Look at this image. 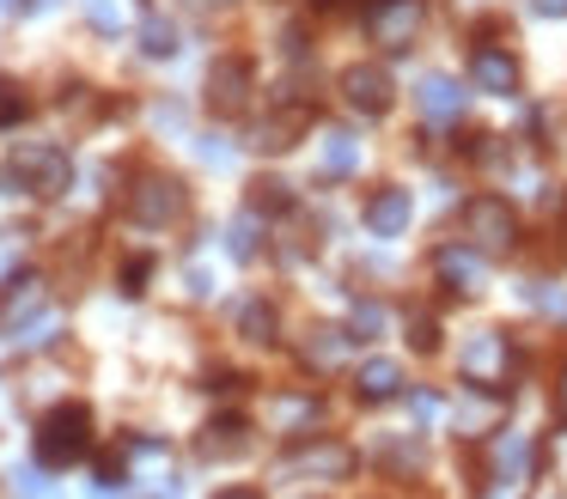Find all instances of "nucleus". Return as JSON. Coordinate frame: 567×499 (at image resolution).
<instances>
[{
    "label": "nucleus",
    "instance_id": "nucleus-31",
    "mask_svg": "<svg viewBox=\"0 0 567 499\" xmlns=\"http://www.w3.org/2000/svg\"><path fill=\"white\" fill-rule=\"evenodd\" d=\"M147 274H153V262H147V256H135V262L123 268V292H141V280H147Z\"/></svg>",
    "mask_w": 567,
    "mask_h": 499
},
{
    "label": "nucleus",
    "instance_id": "nucleus-11",
    "mask_svg": "<svg viewBox=\"0 0 567 499\" xmlns=\"http://www.w3.org/2000/svg\"><path fill=\"white\" fill-rule=\"evenodd\" d=\"M415 97H421V116H427V122H457L470 110V92L452 80V73H427Z\"/></svg>",
    "mask_w": 567,
    "mask_h": 499
},
{
    "label": "nucleus",
    "instance_id": "nucleus-21",
    "mask_svg": "<svg viewBox=\"0 0 567 499\" xmlns=\"http://www.w3.org/2000/svg\"><path fill=\"white\" fill-rule=\"evenodd\" d=\"M293 207V189L281 177H257L250 183V214H287Z\"/></svg>",
    "mask_w": 567,
    "mask_h": 499
},
{
    "label": "nucleus",
    "instance_id": "nucleus-35",
    "mask_svg": "<svg viewBox=\"0 0 567 499\" xmlns=\"http://www.w3.org/2000/svg\"><path fill=\"white\" fill-rule=\"evenodd\" d=\"M202 7H233V0H202Z\"/></svg>",
    "mask_w": 567,
    "mask_h": 499
},
{
    "label": "nucleus",
    "instance_id": "nucleus-19",
    "mask_svg": "<svg viewBox=\"0 0 567 499\" xmlns=\"http://www.w3.org/2000/svg\"><path fill=\"white\" fill-rule=\"evenodd\" d=\"M360 165V141L348 128H330L323 134V153H318V177H348Z\"/></svg>",
    "mask_w": 567,
    "mask_h": 499
},
{
    "label": "nucleus",
    "instance_id": "nucleus-28",
    "mask_svg": "<svg viewBox=\"0 0 567 499\" xmlns=\"http://www.w3.org/2000/svg\"><path fill=\"white\" fill-rule=\"evenodd\" d=\"M409 414H415L421 426H433V420H440V414H445V402L433 396V389H421V396H409Z\"/></svg>",
    "mask_w": 567,
    "mask_h": 499
},
{
    "label": "nucleus",
    "instance_id": "nucleus-33",
    "mask_svg": "<svg viewBox=\"0 0 567 499\" xmlns=\"http://www.w3.org/2000/svg\"><path fill=\"white\" fill-rule=\"evenodd\" d=\"M214 499H262L257 487H226V493H214Z\"/></svg>",
    "mask_w": 567,
    "mask_h": 499
},
{
    "label": "nucleus",
    "instance_id": "nucleus-10",
    "mask_svg": "<svg viewBox=\"0 0 567 499\" xmlns=\"http://www.w3.org/2000/svg\"><path fill=\"white\" fill-rule=\"evenodd\" d=\"M470 85H476V92H494V97H513L518 92V61L506 55V49L482 43L476 55H470Z\"/></svg>",
    "mask_w": 567,
    "mask_h": 499
},
{
    "label": "nucleus",
    "instance_id": "nucleus-27",
    "mask_svg": "<svg viewBox=\"0 0 567 499\" xmlns=\"http://www.w3.org/2000/svg\"><path fill=\"white\" fill-rule=\"evenodd\" d=\"M233 256H238V262L257 256V219H238V226H233Z\"/></svg>",
    "mask_w": 567,
    "mask_h": 499
},
{
    "label": "nucleus",
    "instance_id": "nucleus-32",
    "mask_svg": "<svg viewBox=\"0 0 567 499\" xmlns=\"http://www.w3.org/2000/svg\"><path fill=\"white\" fill-rule=\"evenodd\" d=\"M530 12H543V19H567V0H530Z\"/></svg>",
    "mask_w": 567,
    "mask_h": 499
},
{
    "label": "nucleus",
    "instance_id": "nucleus-16",
    "mask_svg": "<svg viewBox=\"0 0 567 499\" xmlns=\"http://www.w3.org/2000/svg\"><path fill=\"white\" fill-rule=\"evenodd\" d=\"M354 389H360V402H391L396 389H403V365L379 353V360H367V365L354 372Z\"/></svg>",
    "mask_w": 567,
    "mask_h": 499
},
{
    "label": "nucleus",
    "instance_id": "nucleus-2",
    "mask_svg": "<svg viewBox=\"0 0 567 499\" xmlns=\"http://www.w3.org/2000/svg\"><path fill=\"white\" fill-rule=\"evenodd\" d=\"M68 177H74V165H68V153L50 146V141H25V146H13V158H7V183L25 189V195H62Z\"/></svg>",
    "mask_w": 567,
    "mask_h": 499
},
{
    "label": "nucleus",
    "instance_id": "nucleus-7",
    "mask_svg": "<svg viewBox=\"0 0 567 499\" xmlns=\"http://www.w3.org/2000/svg\"><path fill=\"white\" fill-rule=\"evenodd\" d=\"M177 214H184V183L177 177H141L135 189H128V219L135 226H177Z\"/></svg>",
    "mask_w": 567,
    "mask_h": 499
},
{
    "label": "nucleus",
    "instance_id": "nucleus-9",
    "mask_svg": "<svg viewBox=\"0 0 567 499\" xmlns=\"http://www.w3.org/2000/svg\"><path fill=\"white\" fill-rule=\"evenodd\" d=\"M250 104V61H214L208 73V110L214 116H238V110Z\"/></svg>",
    "mask_w": 567,
    "mask_h": 499
},
{
    "label": "nucleus",
    "instance_id": "nucleus-12",
    "mask_svg": "<svg viewBox=\"0 0 567 499\" xmlns=\"http://www.w3.org/2000/svg\"><path fill=\"white\" fill-rule=\"evenodd\" d=\"M409 214H415L409 189H372V201H367V231H372V238H403V231H409Z\"/></svg>",
    "mask_w": 567,
    "mask_h": 499
},
{
    "label": "nucleus",
    "instance_id": "nucleus-26",
    "mask_svg": "<svg viewBox=\"0 0 567 499\" xmlns=\"http://www.w3.org/2000/svg\"><path fill=\"white\" fill-rule=\"evenodd\" d=\"M19 116H25V92L13 80H0V128H13Z\"/></svg>",
    "mask_w": 567,
    "mask_h": 499
},
{
    "label": "nucleus",
    "instance_id": "nucleus-23",
    "mask_svg": "<svg viewBox=\"0 0 567 499\" xmlns=\"http://www.w3.org/2000/svg\"><path fill=\"white\" fill-rule=\"evenodd\" d=\"M141 49H147V55H177V24L172 19H141Z\"/></svg>",
    "mask_w": 567,
    "mask_h": 499
},
{
    "label": "nucleus",
    "instance_id": "nucleus-4",
    "mask_svg": "<svg viewBox=\"0 0 567 499\" xmlns=\"http://www.w3.org/2000/svg\"><path fill=\"white\" fill-rule=\"evenodd\" d=\"M421 24H427V7H421V0H372V12H367V37L384 49V55L415 49Z\"/></svg>",
    "mask_w": 567,
    "mask_h": 499
},
{
    "label": "nucleus",
    "instance_id": "nucleus-20",
    "mask_svg": "<svg viewBox=\"0 0 567 499\" xmlns=\"http://www.w3.org/2000/svg\"><path fill=\"white\" fill-rule=\"evenodd\" d=\"M494 420H501V389L457 402V426H464V438H488V433H494Z\"/></svg>",
    "mask_w": 567,
    "mask_h": 499
},
{
    "label": "nucleus",
    "instance_id": "nucleus-1",
    "mask_svg": "<svg viewBox=\"0 0 567 499\" xmlns=\"http://www.w3.org/2000/svg\"><path fill=\"white\" fill-rule=\"evenodd\" d=\"M86 450H92L86 402H62V408L43 414V426H38V462L43 469H68V462H80Z\"/></svg>",
    "mask_w": 567,
    "mask_h": 499
},
{
    "label": "nucleus",
    "instance_id": "nucleus-18",
    "mask_svg": "<svg viewBox=\"0 0 567 499\" xmlns=\"http://www.w3.org/2000/svg\"><path fill=\"white\" fill-rule=\"evenodd\" d=\"M306 104H293V110H281V116H269L257 134H250V146H262V153H287V146L299 141V128H306Z\"/></svg>",
    "mask_w": 567,
    "mask_h": 499
},
{
    "label": "nucleus",
    "instance_id": "nucleus-22",
    "mask_svg": "<svg viewBox=\"0 0 567 499\" xmlns=\"http://www.w3.org/2000/svg\"><path fill=\"white\" fill-rule=\"evenodd\" d=\"M238 335L245 341H275V304L250 299L245 311H238Z\"/></svg>",
    "mask_w": 567,
    "mask_h": 499
},
{
    "label": "nucleus",
    "instance_id": "nucleus-6",
    "mask_svg": "<svg viewBox=\"0 0 567 499\" xmlns=\"http://www.w3.org/2000/svg\"><path fill=\"white\" fill-rule=\"evenodd\" d=\"M281 475L287 481H299V475H311V481H348V475H354V450L330 445V438H311V445H299L281 457Z\"/></svg>",
    "mask_w": 567,
    "mask_h": 499
},
{
    "label": "nucleus",
    "instance_id": "nucleus-14",
    "mask_svg": "<svg viewBox=\"0 0 567 499\" xmlns=\"http://www.w3.org/2000/svg\"><path fill=\"white\" fill-rule=\"evenodd\" d=\"M348 347H354L348 329H311V341L299 347V360H306V372H336V365H348Z\"/></svg>",
    "mask_w": 567,
    "mask_h": 499
},
{
    "label": "nucleus",
    "instance_id": "nucleus-3",
    "mask_svg": "<svg viewBox=\"0 0 567 499\" xmlns=\"http://www.w3.org/2000/svg\"><path fill=\"white\" fill-rule=\"evenodd\" d=\"M513 341L501 335V329H476L470 335V347H464V384H476V389H513Z\"/></svg>",
    "mask_w": 567,
    "mask_h": 499
},
{
    "label": "nucleus",
    "instance_id": "nucleus-24",
    "mask_svg": "<svg viewBox=\"0 0 567 499\" xmlns=\"http://www.w3.org/2000/svg\"><path fill=\"white\" fill-rule=\"evenodd\" d=\"M525 457H530V445H525V438H506V445L494 450V475H501V481H518Z\"/></svg>",
    "mask_w": 567,
    "mask_h": 499
},
{
    "label": "nucleus",
    "instance_id": "nucleus-34",
    "mask_svg": "<svg viewBox=\"0 0 567 499\" xmlns=\"http://www.w3.org/2000/svg\"><path fill=\"white\" fill-rule=\"evenodd\" d=\"M555 414H561V426H567V372H561V389H555Z\"/></svg>",
    "mask_w": 567,
    "mask_h": 499
},
{
    "label": "nucleus",
    "instance_id": "nucleus-25",
    "mask_svg": "<svg viewBox=\"0 0 567 499\" xmlns=\"http://www.w3.org/2000/svg\"><path fill=\"white\" fill-rule=\"evenodd\" d=\"M384 323H391V316H384V304L360 299V304H354V329H348V335H354V341H372V335H379Z\"/></svg>",
    "mask_w": 567,
    "mask_h": 499
},
{
    "label": "nucleus",
    "instance_id": "nucleus-5",
    "mask_svg": "<svg viewBox=\"0 0 567 499\" xmlns=\"http://www.w3.org/2000/svg\"><path fill=\"white\" fill-rule=\"evenodd\" d=\"M464 238L476 243V250H488V256H506L518 243L513 201H501V195H476V201L464 207Z\"/></svg>",
    "mask_w": 567,
    "mask_h": 499
},
{
    "label": "nucleus",
    "instance_id": "nucleus-8",
    "mask_svg": "<svg viewBox=\"0 0 567 499\" xmlns=\"http://www.w3.org/2000/svg\"><path fill=\"white\" fill-rule=\"evenodd\" d=\"M342 97L360 110V116H384L391 110V97H396V85H391V73L379 67V61H354V67H342Z\"/></svg>",
    "mask_w": 567,
    "mask_h": 499
},
{
    "label": "nucleus",
    "instance_id": "nucleus-13",
    "mask_svg": "<svg viewBox=\"0 0 567 499\" xmlns=\"http://www.w3.org/2000/svg\"><path fill=\"white\" fill-rule=\"evenodd\" d=\"M433 268H440V280L452 292H476L482 287V256L470 250V243H445V250L433 256Z\"/></svg>",
    "mask_w": 567,
    "mask_h": 499
},
{
    "label": "nucleus",
    "instance_id": "nucleus-17",
    "mask_svg": "<svg viewBox=\"0 0 567 499\" xmlns=\"http://www.w3.org/2000/svg\"><path fill=\"white\" fill-rule=\"evenodd\" d=\"M38 311H43V280L38 274L13 280V287L0 292V329H19L25 316H38Z\"/></svg>",
    "mask_w": 567,
    "mask_h": 499
},
{
    "label": "nucleus",
    "instance_id": "nucleus-30",
    "mask_svg": "<svg viewBox=\"0 0 567 499\" xmlns=\"http://www.w3.org/2000/svg\"><path fill=\"white\" fill-rule=\"evenodd\" d=\"M409 347H421V353L440 347V329H433V316H415V323H409Z\"/></svg>",
    "mask_w": 567,
    "mask_h": 499
},
{
    "label": "nucleus",
    "instance_id": "nucleus-29",
    "mask_svg": "<svg viewBox=\"0 0 567 499\" xmlns=\"http://www.w3.org/2000/svg\"><path fill=\"white\" fill-rule=\"evenodd\" d=\"M275 414H281V426H311L323 408H318V402H281Z\"/></svg>",
    "mask_w": 567,
    "mask_h": 499
},
{
    "label": "nucleus",
    "instance_id": "nucleus-15",
    "mask_svg": "<svg viewBox=\"0 0 567 499\" xmlns=\"http://www.w3.org/2000/svg\"><path fill=\"white\" fill-rule=\"evenodd\" d=\"M196 450H202L208 462L245 457V450H250V426H245V420H208V426H202V438H196Z\"/></svg>",
    "mask_w": 567,
    "mask_h": 499
}]
</instances>
